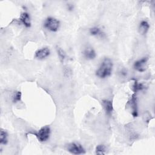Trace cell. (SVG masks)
<instances>
[{
    "label": "cell",
    "instance_id": "7a4b0ae2",
    "mask_svg": "<svg viewBox=\"0 0 155 155\" xmlns=\"http://www.w3.org/2000/svg\"><path fill=\"white\" fill-rule=\"evenodd\" d=\"M44 26L48 30L52 32H56L59 28L60 22L58 19L49 16L45 19L44 22Z\"/></svg>",
    "mask_w": 155,
    "mask_h": 155
},
{
    "label": "cell",
    "instance_id": "52a82bcc",
    "mask_svg": "<svg viewBox=\"0 0 155 155\" xmlns=\"http://www.w3.org/2000/svg\"><path fill=\"white\" fill-rule=\"evenodd\" d=\"M84 57L87 60H93L96 56L95 50L90 47H87L83 51Z\"/></svg>",
    "mask_w": 155,
    "mask_h": 155
},
{
    "label": "cell",
    "instance_id": "6da1fadb",
    "mask_svg": "<svg viewBox=\"0 0 155 155\" xmlns=\"http://www.w3.org/2000/svg\"><path fill=\"white\" fill-rule=\"evenodd\" d=\"M113 64L108 58H105L101 62L99 67L96 71V75L101 78L105 79L109 77L112 72Z\"/></svg>",
    "mask_w": 155,
    "mask_h": 155
},
{
    "label": "cell",
    "instance_id": "5bb4252c",
    "mask_svg": "<svg viewBox=\"0 0 155 155\" xmlns=\"http://www.w3.org/2000/svg\"><path fill=\"white\" fill-rule=\"evenodd\" d=\"M95 153L97 154H106V148L104 145H98L95 149Z\"/></svg>",
    "mask_w": 155,
    "mask_h": 155
},
{
    "label": "cell",
    "instance_id": "2e32d148",
    "mask_svg": "<svg viewBox=\"0 0 155 155\" xmlns=\"http://www.w3.org/2000/svg\"><path fill=\"white\" fill-rule=\"evenodd\" d=\"M57 51H58V54L59 55V57L60 59L64 60L65 58V53L64 52V51L61 48L58 47L57 48Z\"/></svg>",
    "mask_w": 155,
    "mask_h": 155
},
{
    "label": "cell",
    "instance_id": "7c38bea8",
    "mask_svg": "<svg viewBox=\"0 0 155 155\" xmlns=\"http://www.w3.org/2000/svg\"><path fill=\"white\" fill-rule=\"evenodd\" d=\"M8 142V133L7 132L1 128L0 131V144L6 145Z\"/></svg>",
    "mask_w": 155,
    "mask_h": 155
},
{
    "label": "cell",
    "instance_id": "4fadbf2b",
    "mask_svg": "<svg viewBox=\"0 0 155 155\" xmlns=\"http://www.w3.org/2000/svg\"><path fill=\"white\" fill-rule=\"evenodd\" d=\"M130 105L132 109V114L135 117L137 116V105H136V97L134 95H133L131 99Z\"/></svg>",
    "mask_w": 155,
    "mask_h": 155
},
{
    "label": "cell",
    "instance_id": "8fae6325",
    "mask_svg": "<svg viewBox=\"0 0 155 155\" xmlns=\"http://www.w3.org/2000/svg\"><path fill=\"white\" fill-rule=\"evenodd\" d=\"M89 32L91 35L95 36H101L102 37L104 35V33L102 32L101 29L98 27H93L90 28Z\"/></svg>",
    "mask_w": 155,
    "mask_h": 155
},
{
    "label": "cell",
    "instance_id": "8992f818",
    "mask_svg": "<svg viewBox=\"0 0 155 155\" xmlns=\"http://www.w3.org/2000/svg\"><path fill=\"white\" fill-rule=\"evenodd\" d=\"M50 50L48 47H43L38 49L35 54V58L39 60H42L49 56Z\"/></svg>",
    "mask_w": 155,
    "mask_h": 155
},
{
    "label": "cell",
    "instance_id": "30bf717a",
    "mask_svg": "<svg viewBox=\"0 0 155 155\" xmlns=\"http://www.w3.org/2000/svg\"><path fill=\"white\" fill-rule=\"evenodd\" d=\"M149 28H150L149 23L147 21L143 20L139 24V31L141 35H145L148 31Z\"/></svg>",
    "mask_w": 155,
    "mask_h": 155
},
{
    "label": "cell",
    "instance_id": "9c48e42d",
    "mask_svg": "<svg viewBox=\"0 0 155 155\" xmlns=\"http://www.w3.org/2000/svg\"><path fill=\"white\" fill-rule=\"evenodd\" d=\"M102 104L104 109L107 115H111L113 111V107L112 102L108 99H104L102 101Z\"/></svg>",
    "mask_w": 155,
    "mask_h": 155
},
{
    "label": "cell",
    "instance_id": "3957f363",
    "mask_svg": "<svg viewBox=\"0 0 155 155\" xmlns=\"http://www.w3.org/2000/svg\"><path fill=\"white\" fill-rule=\"evenodd\" d=\"M50 133V128L49 126L47 125L41 128L36 133H35V135L39 142H44L49 139Z\"/></svg>",
    "mask_w": 155,
    "mask_h": 155
},
{
    "label": "cell",
    "instance_id": "e0dca14e",
    "mask_svg": "<svg viewBox=\"0 0 155 155\" xmlns=\"http://www.w3.org/2000/svg\"><path fill=\"white\" fill-rule=\"evenodd\" d=\"M143 88H144V86L142 84L137 83V82H135L134 85V90L135 91L138 90H142Z\"/></svg>",
    "mask_w": 155,
    "mask_h": 155
},
{
    "label": "cell",
    "instance_id": "277c9868",
    "mask_svg": "<svg viewBox=\"0 0 155 155\" xmlns=\"http://www.w3.org/2000/svg\"><path fill=\"white\" fill-rule=\"evenodd\" d=\"M67 150L70 153L73 154H82L85 153V149L79 143L72 142L67 145Z\"/></svg>",
    "mask_w": 155,
    "mask_h": 155
},
{
    "label": "cell",
    "instance_id": "9a60e30c",
    "mask_svg": "<svg viewBox=\"0 0 155 155\" xmlns=\"http://www.w3.org/2000/svg\"><path fill=\"white\" fill-rule=\"evenodd\" d=\"M21 96H22V94L21 92L20 91H16L14 93L12 99H13V103H16L18 102L21 101Z\"/></svg>",
    "mask_w": 155,
    "mask_h": 155
},
{
    "label": "cell",
    "instance_id": "ba28073f",
    "mask_svg": "<svg viewBox=\"0 0 155 155\" xmlns=\"http://www.w3.org/2000/svg\"><path fill=\"white\" fill-rule=\"evenodd\" d=\"M19 21L21 24L27 28H29L31 26V19L30 15L27 12H23L21 13L19 17Z\"/></svg>",
    "mask_w": 155,
    "mask_h": 155
},
{
    "label": "cell",
    "instance_id": "5b68a950",
    "mask_svg": "<svg viewBox=\"0 0 155 155\" xmlns=\"http://www.w3.org/2000/svg\"><path fill=\"white\" fill-rule=\"evenodd\" d=\"M148 60V58L147 57H143L136 61L133 64L134 69L139 72H144L147 69Z\"/></svg>",
    "mask_w": 155,
    "mask_h": 155
}]
</instances>
